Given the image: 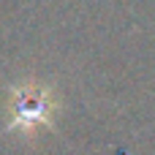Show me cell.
<instances>
[{"label":"cell","instance_id":"obj_1","mask_svg":"<svg viewBox=\"0 0 155 155\" xmlns=\"http://www.w3.org/2000/svg\"><path fill=\"white\" fill-rule=\"evenodd\" d=\"M52 98L41 87H22L11 101V125L22 131H35L41 125H49L52 117Z\"/></svg>","mask_w":155,"mask_h":155}]
</instances>
